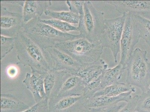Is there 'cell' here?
<instances>
[{
	"mask_svg": "<svg viewBox=\"0 0 150 112\" xmlns=\"http://www.w3.org/2000/svg\"><path fill=\"white\" fill-rule=\"evenodd\" d=\"M15 47L17 52V65L28 66L31 72L45 74L53 69L48 53L30 38L20 31L15 38Z\"/></svg>",
	"mask_w": 150,
	"mask_h": 112,
	"instance_id": "6da1fadb",
	"label": "cell"
},
{
	"mask_svg": "<svg viewBox=\"0 0 150 112\" xmlns=\"http://www.w3.org/2000/svg\"><path fill=\"white\" fill-rule=\"evenodd\" d=\"M23 33L42 48L54 46L56 44L82 38L81 35H73L58 30L42 23L40 18L33 19L24 24Z\"/></svg>",
	"mask_w": 150,
	"mask_h": 112,
	"instance_id": "7a4b0ae2",
	"label": "cell"
},
{
	"mask_svg": "<svg viewBox=\"0 0 150 112\" xmlns=\"http://www.w3.org/2000/svg\"><path fill=\"white\" fill-rule=\"evenodd\" d=\"M54 47L81 64L90 63L100 59L103 49L99 41L92 42L84 38L57 43Z\"/></svg>",
	"mask_w": 150,
	"mask_h": 112,
	"instance_id": "3957f363",
	"label": "cell"
},
{
	"mask_svg": "<svg viewBox=\"0 0 150 112\" xmlns=\"http://www.w3.org/2000/svg\"><path fill=\"white\" fill-rule=\"evenodd\" d=\"M84 11L77 27L80 35L90 42H99L104 27V13L97 10L90 1L84 2Z\"/></svg>",
	"mask_w": 150,
	"mask_h": 112,
	"instance_id": "277c9868",
	"label": "cell"
},
{
	"mask_svg": "<svg viewBox=\"0 0 150 112\" xmlns=\"http://www.w3.org/2000/svg\"><path fill=\"white\" fill-rule=\"evenodd\" d=\"M147 55L146 50L136 48L125 65L127 72L126 83L138 87L142 92L148 91L147 76L149 62Z\"/></svg>",
	"mask_w": 150,
	"mask_h": 112,
	"instance_id": "5b68a950",
	"label": "cell"
},
{
	"mask_svg": "<svg viewBox=\"0 0 150 112\" xmlns=\"http://www.w3.org/2000/svg\"><path fill=\"white\" fill-rule=\"evenodd\" d=\"M126 13L116 18L105 19L104 28L99 42L102 47L110 49L116 64L117 57L120 52V43Z\"/></svg>",
	"mask_w": 150,
	"mask_h": 112,
	"instance_id": "8992f818",
	"label": "cell"
},
{
	"mask_svg": "<svg viewBox=\"0 0 150 112\" xmlns=\"http://www.w3.org/2000/svg\"><path fill=\"white\" fill-rule=\"evenodd\" d=\"M107 69L108 65L102 59L93 62L81 64L76 76L83 82V96L85 98L92 97L98 91L103 74Z\"/></svg>",
	"mask_w": 150,
	"mask_h": 112,
	"instance_id": "52a82bcc",
	"label": "cell"
},
{
	"mask_svg": "<svg viewBox=\"0 0 150 112\" xmlns=\"http://www.w3.org/2000/svg\"><path fill=\"white\" fill-rule=\"evenodd\" d=\"M140 38L139 31L133 15L130 13H126L121 40L120 63L125 67L127 62L134 51L135 46L138 43Z\"/></svg>",
	"mask_w": 150,
	"mask_h": 112,
	"instance_id": "ba28073f",
	"label": "cell"
},
{
	"mask_svg": "<svg viewBox=\"0 0 150 112\" xmlns=\"http://www.w3.org/2000/svg\"><path fill=\"white\" fill-rule=\"evenodd\" d=\"M23 26V13L9 11L1 3V35L16 38Z\"/></svg>",
	"mask_w": 150,
	"mask_h": 112,
	"instance_id": "9c48e42d",
	"label": "cell"
},
{
	"mask_svg": "<svg viewBox=\"0 0 150 112\" xmlns=\"http://www.w3.org/2000/svg\"><path fill=\"white\" fill-rule=\"evenodd\" d=\"M44 49L50 56L53 69L65 71L71 75L76 76L81 64L54 46Z\"/></svg>",
	"mask_w": 150,
	"mask_h": 112,
	"instance_id": "30bf717a",
	"label": "cell"
},
{
	"mask_svg": "<svg viewBox=\"0 0 150 112\" xmlns=\"http://www.w3.org/2000/svg\"><path fill=\"white\" fill-rule=\"evenodd\" d=\"M86 98L81 96H67L52 98L49 99L50 112H83Z\"/></svg>",
	"mask_w": 150,
	"mask_h": 112,
	"instance_id": "8fae6325",
	"label": "cell"
},
{
	"mask_svg": "<svg viewBox=\"0 0 150 112\" xmlns=\"http://www.w3.org/2000/svg\"><path fill=\"white\" fill-rule=\"evenodd\" d=\"M71 75L65 71L54 69L46 73L44 84L46 98L50 99L57 96L63 84Z\"/></svg>",
	"mask_w": 150,
	"mask_h": 112,
	"instance_id": "7c38bea8",
	"label": "cell"
},
{
	"mask_svg": "<svg viewBox=\"0 0 150 112\" xmlns=\"http://www.w3.org/2000/svg\"><path fill=\"white\" fill-rule=\"evenodd\" d=\"M102 2L115 7L122 15L130 13L141 15L150 13V1H106Z\"/></svg>",
	"mask_w": 150,
	"mask_h": 112,
	"instance_id": "4fadbf2b",
	"label": "cell"
},
{
	"mask_svg": "<svg viewBox=\"0 0 150 112\" xmlns=\"http://www.w3.org/2000/svg\"><path fill=\"white\" fill-rule=\"evenodd\" d=\"M45 74L32 72L31 74L27 73L23 81L27 89L30 91L33 95L36 103L47 98L44 84Z\"/></svg>",
	"mask_w": 150,
	"mask_h": 112,
	"instance_id": "5bb4252c",
	"label": "cell"
},
{
	"mask_svg": "<svg viewBox=\"0 0 150 112\" xmlns=\"http://www.w3.org/2000/svg\"><path fill=\"white\" fill-rule=\"evenodd\" d=\"M133 91L125 93L118 96L110 97L106 96H92L86 98L85 106L86 108H93L113 106L121 102H129L132 99Z\"/></svg>",
	"mask_w": 150,
	"mask_h": 112,
	"instance_id": "9a60e30c",
	"label": "cell"
},
{
	"mask_svg": "<svg viewBox=\"0 0 150 112\" xmlns=\"http://www.w3.org/2000/svg\"><path fill=\"white\" fill-rule=\"evenodd\" d=\"M52 5L51 1H26L23 8V25L39 18Z\"/></svg>",
	"mask_w": 150,
	"mask_h": 112,
	"instance_id": "2e32d148",
	"label": "cell"
},
{
	"mask_svg": "<svg viewBox=\"0 0 150 112\" xmlns=\"http://www.w3.org/2000/svg\"><path fill=\"white\" fill-rule=\"evenodd\" d=\"M84 93V85L78 76L71 75L63 84L57 96H81Z\"/></svg>",
	"mask_w": 150,
	"mask_h": 112,
	"instance_id": "e0dca14e",
	"label": "cell"
},
{
	"mask_svg": "<svg viewBox=\"0 0 150 112\" xmlns=\"http://www.w3.org/2000/svg\"><path fill=\"white\" fill-rule=\"evenodd\" d=\"M125 69L126 67L120 63L114 67L106 69L102 76L98 91L108 86L122 83L121 80Z\"/></svg>",
	"mask_w": 150,
	"mask_h": 112,
	"instance_id": "ac0fdd59",
	"label": "cell"
},
{
	"mask_svg": "<svg viewBox=\"0 0 150 112\" xmlns=\"http://www.w3.org/2000/svg\"><path fill=\"white\" fill-rule=\"evenodd\" d=\"M29 106L14 96L9 94L1 95V112H22Z\"/></svg>",
	"mask_w": 150,
	"mask_h": 112,
	"instance_id": "d6986e66",
	"label": "cell"
},
{
	"mask_svg": "<svg viewBox=\"0 0 150 112\" xmlns=\"http://www.w3.org/2000/svg\"><path fill=\"white\" fill-rule=\"evenodd\" d=\"M133 91H136L135 87L126 83H120L108 86L97 91L93 96H106L115 97L125 93Z\"/></svg>",
	"mask_w": 150,
	"mask_h": 112,
	"instance_id": "ffe728a7",
	"label": "cell"
},
{
	"mask_svg": "<svg viewBox=\"0 0 150 112\" xmlns=\"http://www.w3.org/2000/svg\"><path fill=\"white\" fill-rule=\"evenodd\" d=\"M45 14L53 19L61 20L69 24H79L80 21V16L77 13L71 11L57 12L47 10Z\"/></svg>",
	"mask_w": 150,
	"mask_h": 112,
	"instance_id": "44dd1931",
	"label": "cell"
},
{
	"mask_svg": "<svg viewBox=\"0 0 150 112\" xmlns=\"http://www.w3.org/2000/svg\"><path fill=\"white\" fill-rule=\"evenodd\" d=\"M133 15L139 31L140 38L144 39L150 47V20L141 15Z\"/></svg>",
	"mask_w": 150,
	"mask_h": 112,
	"instance_id": "7402d4cb",
	"label": "cell"
},
{
	"mask_svg": "<svg viewBox=\"0 0 150 112\" xmlns=\"http://www.w3.org/2000/svg\"><path fill=\"white\" fill-rule=\"evenodd\" d=\"M40 20L42 23L50 26L58 31L65 33L71 31H79L77 27L72 26L69 23L57 19L52 18L48 20H42L40 19Z\"/></svg>",
	"mask_w": 150,
	"mask_h": 112,
	"instance_id": "603a6c76",
	"label": "cell"
},
{
	"mask_svg": "<svg viewBox=\"0 0 150 112\" xmlns=\"http://www.w3.org/2000/svg\"><path fill=\"white\" fill-rule=\"evenodd\" d=\"M15 38L1 35V60L11 52L15 47Z\"/></svg>",
	"mask_w": 150,
	"mask_h": 112,
	"instance_id": "cb8c5ba5",
	"label": "cell"
},
{
	"mask_svg": "<svg viewBox=\"0 0 150 112\" xmlns=\"http://www.w3.org/2000/svg\"><path fill=\"white\" fill-rule=\"evenodd\" d=\"M135 111L150 112V91L142 92L139 95Z\"/></svg>",
	"mask_w": 150,
	"mask_h": 112,
	"instance_id": "d4e9b609",
	"label": "cell"
},
{
	"mask_svg": "<svg viewBox=\"0 0 150 112\" xmlns=\"http://www.w3.org/2000/svg\"><path fill=\"white\" fill-rule=\"evenodd\" d=\"M127 103L121 102L113 106L105 107L87 108L83 112H117L124 107Z\"/></svg>",
	"mask_w": 150,
	"mask_h": 112,
	"instance_id": "484cf974",
	"label": "cell"
},
{
	"mask_svg": "<svg viewBox=\"0 0 150 112\" xmlns=\"http://www.w3.org/2000/svg\"><path fill=\"white\" fill-rule=\"evenodd\" d=\"M22 112H50L49 106V99L46 98Z\"/></svg>",
	"mask_w": 150,
	"mask_h": 112,
	"instance_id": "4316f807",
	"label": "cell"
},
{
	"mask_svg": "<svg viewBox=\"0 0 150 112\" xmlns=\"http://www.w3.org/2000/svg\"><path fill=\"white\" fill-rule=\"evenodd\" d=\"M138 95H136L133 97L129 101L126 105L117 112H134L136 105H137Z\"/></svg>",
	"mask_w": 150,
	"mask_h": 112,
	"instance_id": "83f0119b",
	"label": "cell"
},
{
	"mask_svg": "<svg viewBox=\"0 0 150 112\" xmlns=\"http://www.w3.org/2000/svg\"><path fill=\"white\" fill-rule=\"evenodd\" d=\"M147 86L148 91H150V61L148 62L147 76Z\"/></svg>",
	"mask_w": 150,
	"mask_h": 112,
	"instance_id": "f1b7e54d",
	"label": "cell"
},
{
	"mask_svg": "<svg viewBox=\"0 0 150 112\" xmlns=\"http://www.w3.org/2000/svg\"><path fill=\"white\" fill-rule=\"evenodd\" d=\"M9 75L12 76L16 75V69L15 68L12 67L9 69Z\"/></svg>",
	"mask_w": 150,
	"mask_h": 112,
	"instance_id": "f546056e",
	"label": "cell"
},
{
	"mask_svg": "<svg viewBox=\"0 0 150 112\" xmlns=\"http://www.w3.org/2000/svg\"><path fill=\"white\" fill-rule=\"evenodd\" d=\"M134 112H138L135 111Z\"/></svg>",
	"mask_w": 150,
	"mask_h": 112,
	"instance_id": "4dcf8cb0",
	"label": "cell"
}]
</instances>
